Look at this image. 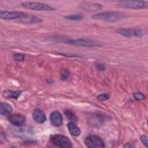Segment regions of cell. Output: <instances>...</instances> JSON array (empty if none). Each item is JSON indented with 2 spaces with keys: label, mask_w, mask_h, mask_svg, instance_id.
I'll use <instances>...</instances> for the list:
<instances>
[{
  "label": "cell",
  "mask_w": 148,
  "mask_h": 148,
  "mask_svg": "<svg viewBox=\"0 0 148 148\" xmlns=\"http://www.w3.org/2000/svg\"><path fill=\"white\" fill-rule=\"evenodd\" d=\"M64 113L65 117H66V119L68 120H69L71 122H73V123L77 122V118L72 110H69V109H66L64 110Z\"/></svg>",
  "instance_id": "e0dca14e"
},
{
  "label": "cell",
  "mask_w": 148,
  "mask_h": 148,
  "mask_svg": "<svg viewBox=\"0 0 148 148\" xmlns=\"http://www.w3.org/2000/svg\"><path fill=\"white\" fill-rule=\"evenodd\" d=\"M65 19L71 21H80L83 20L84 16L81 14H71L65 16Z\"/></svg>",
  "instance_id": "ac0fdd59"
},
{
  "label": "cell",
  "mask_w": 148,
  "mask_h": 148,
  "mask_svg": "<svg viewBox=\"0 0 148 148\" xmlns=\"http://www.w3.org/2000/svg\"><path fill=\"white\" fill-rule=\"evenodd\" d=\"M124 146L125 147H132V146L131 145L130 143H127V144H125Z\"/></svg>",
  "instance_id": "d4e9b609"
},
{
  "label": "cell",
  "mask_w": 148,
  "mask_h": 148,
  "mask_svg": "<svg viewBox=\"0 0 148 148\" xmlns=\"http://www.w3.org/2000/svg\"><path fill=\"white\" fill-rule=\"evenodd\" d=\"M27 13L20 11H0V18L5 20H13L16 19H21L24 17Z\"/></svg>",
  "instance_id": "52a82bcc"
},
{
  "label": "cell",
  "mask_w": 148,
  "mask_h": 148,
  "mask_svg": "<svg viewBox=\"0 0 148 148\" xmlns=\"http://www.w3.org/2000/svg\"><path fill=\"white\" fill-rule=\"evenodd\" d=\"M14 60L17 61H23L25 58L24 55L20 53H15L13 56Z\"/></svg>",
  "instance_id": "44dd1931"
},
{
  "label": "cell",
  "mask_w": 148,
  "mask_h": 148,
  "mask_svg": "<svg viewBox=\"0 0 148 148\" xmlns=\"http://www.w3.org/2000/svg\"><path fill=\"white\" fill-rule=\"evenodd\" d=\"M9 121L16 127H21L25 123V117L21 114H15L8 117Z\"/></svg>",
  "instance_id": "9c48e42d"
},
{
  "label": "cell",
  "mask_w": 148,
  "mask_h": 148,
  "mask_svg": "<svg viewBox=\"0 0 148 148\" xmlns=\"http://www.w3.org/2000/svg\"><path fill=\"white\" fill-rule=\"evenodd\" d=\"M110 96L109 94L106 93H103V94H101L97 96V98L101 101H105L108 100Z\"/></svg>",
  "instance_id": "7402d4cb"
},
{
  "label": "cell",
  "mask_w": 148,
  "mask_h": 148,
  "mask_svg": "<svg viewBox=\"0 0 148 148\" xmlns=\"http://www.w3.org/2000/svg\"><path fill=\"white\" fill-rule=\"evenodd\" d=\"M124 17L125 16L123 13L116 11L102 12L92 16V18L94 20H102L110 23H115L123 19Z\"/></svg>",
  "instance_id": "6da1fadb"
},
{
  "label": "cell",
  "mask_w": 148,
  "mask_h": 148,
  "mask_svg": "<svg viewBox=\"0 0 148 148\" xmlns=\"http://www.w3.org/2000/svg\"><path fill=\"white\" fill-rule=\"evenodd\" d=\"M65 43L74 46L84 47H99L101 44L94 40L85 39H67L65 40Z\"/></svg>",
  "instance_id": "277c9868"
},
{
  "label": "cell",
  "mask_w": 148,
  "mask_h": 148,
  "mask_svg": "<svg viewBox=\"0 0 148 148\" xmlns=\"http://www.w3.org/2000/svg\"><path fill=\"white\" fill-rule=\"evenodd\" d=\"M69 76V72L65 69H62L60 71V77L62 80H66Z\"/></svg>",
  "instance_id": "d6986e66"
},
{
  "label": "cell",
  "mask_w": 148,
  "mask_h": 148,
  "mask_svg": "<svg viewBox=\"0 0 148 148\" xmlns=\"http://www.w3.org/2000/svg\"><path fill=\"white\" fill-rule=\"evenodd\" d=\"M119 6L130 9H144L148 6V2L145 1H119L116 2Z\"/></svg>",
  "instance_id": "5b68a950"
},
{
  "label": "cell",
  "mask_w": 148,
  "mask_h": 148,
  "mask_svg": "<svg viewBox=\"0 0 148 148\" xmlns=\"http://www.w3.org/2000/svg\"><path fill=\"white\" fill-rule=\"evenodd\" d=\"M86 146L89 148H103L105 147V143L98 136L88 135L84 139Z\"/></svg>",
  "instance_id": "8992f818"
},
{
  "label": "cell",
  "mask_w": 148,
  "mask_h": 148,
  "mask_svg": "<svg viewBox=\"0 0 148 148\" xmlns=\"http://www.w3.org/2000/svg\"><path fill=\"white\" fill-rule=\"evenodd\" d=\"M134 98H135L136 100L139 101H142V100L145 99V95H144L143 93L140 92H135V93L134 94Z\"/></svg>",
  "instance_id": "ffe728a7"
},
{
  "label": "cell",
  "mask_w": 148,
  "mask_h": 148,
  "mask_svg": "<svg viewBox=\"0 0 148 148\" xmlns=\"http://www.w3.org/2000/svg\"><path fill=\"white\" fill-rule=\"evenodd\" d=\"M32 117L34 121L38 124H43L46 120L45 113L40 109H36L33 111Z\"/></svg>",
  "instance_id": "8fae6325"
},
{
  "label": "cell",
  "mask_w": 148,
  "mask_h": 148,
  "mask_svg": "<svg viewBox=\"0 0 148 148\" xmlns=\"http://www.w3.org/2000/svg\"><path fill=\"white\" fill-rule=\"evenodd\" d=\"M13 109L9 103L1 102L0 103V114L2 116H8L12 112Z\"/></svg>",
  "instance_id": "5bb4252c"
},
{
  "label": "cell",
  "mask_w": 148,
  "mask_h": 148,
  "mask_svg": "<svg viewBox=\"0 0 148 148\" xmlns=\"http://www.w3.org/2000/svg\"><path fill=\"white\" fill-rule=\"evenodd\" d=\"M50 120L53 126L58 127L62 124V116L58 111L55 110L50 114Z\"/></svg>",
  "instance_id": "30bf717a"
},
{
  "label": "cell",
  "mask_w": 148,
  "mask_h": 148,
  "mask_svg": "<svg viewBox=\"0 0 148 148\" xmlns=\"http://www.w3.org/2000/svg\"><path fill=\"white\" fill-rule=\"evenodd\" d=\"M95 66L96 69L100 72H103L106 69L105 65L101 63H96L95 64Z\"/></svg>",
  "instance_id": "603a6c76"
},
{
  "label": "cell",
  "mask_w": 148,
  "mask_h": 148,
  "mask_svg": "<svg viewBox=\"0 0 148 148\" xmlns=\"http://www.w3.org/2000/svg\"><path fill=\"white\" fill-rule=\"evenodd\" d=\"M67 127L68 128V130L70 132V134L75 136H77L80 135L81 133V131L80 128L75 124V123L70 121L67 124Z\"/></svg>",
  "instance_id": "9a60e30c"
},
{
  "label": "cell",
  "mask_w": 148,
  "mask_h": 148,
  "mask_svg": "<svg viewBox=\"0 0 148 148\" xmlns=\"http://www.w3.org/2000/svg\"><path fill=\"white\" fill-rule=\"evenodd\" d=\"M116 32L122 36L127 37H140L142 32L137 29L132 28H121L116 29Z\"/></svg>",
  "instance_id": "ba28073f"
},
{
  "label": "cell",
  "mask_w": 148,
  "mask_h": 148,
  "mask_svg": "<svg viewBox=\"0 0 148 148\" xmlns=\"http://www.w3.org/2000/svg\"><path fill=\"white\" fill-rule=\"evenodd\" d=\"M21 6L25 8L37 11H52L55 10L54 8L47 3L38 2H23L21 3Z\"/></svg>",
  "instance_id": "7a4b0ae2"
},
{
  "label": "cell",
  "mask_w": 148,
  "mask_h": 148,
  "mask_svg": "<svg viewBox=\"0 0 148 148\" xmlns=\"http://www.w3.org/2000/svg\"><path fill=\"white\" fill-rule=\"evenodd\" d=\"M22 91L20 90L12 91V90H6L3 92L2 95L3 97L6 98H14L17 99L20 95L21 94Z\"/></svg>",
  "instance_id": "2e32d148"
},
{
  "label": "cell",
  "mask_w": 148,
  "mask_h": 148,
  "mask_svg": "<svg viewBox=\"0 0 148 148\" xmlns=\"http://www.w3.org/2000/svg\"><path fill=\"white\" fill-rule=\"evenodd\" d=\"M80 8L87 11H95L102 8V6L99 3L91 2H83L80 4Z\"/></svg>",
  "instance_id": "7c38bea8"
},
{
  "label": "cell",
  "mask_w": 148,
  "mask_h": 148,
  "mask_svg": "<svg viewBox=\"0 0 148 148\" xmlns=\"http://www.w3.org/2000/svg\"><path fill=\"white\" fill-rule=\"evenodd\" d=\"M20 20H21L20 21V22H21L24 24H35V23H39L42 21V20L39 17L33 15L29 14L28 13L24 17H23Z\"/></svg>",
  "instance_id": "4fadbf2b"
},
{
  "label": "cell",
  "mask_w": 148,
  "mask_h": 148,
  "mask_svg": "<svg viewBox=\"0 0 148 148\" xmlns=\"http://www.w3.org/2000/svg\"><path fill=\"white\" fill-rule=\"evenodd\" d=\"M50 141L54 145L60 147H72L73 146L71 141L68 138L59 134L51 135Z\"/></svg>",
  "instance_id": "3957f363"
},
{
  "label": "cell",
  "mask_w": 148,
  "mask_h": 148,
  "mask_svg": "<svg viewBox=\"0 0 148 148\" xmlns=\"http://www.w3.org/2000/svg\"><path fill=\"white\" fill-rule=\"evenodd\" d=\"M140 139L142 143L146 146L147 147V136L145 135H142L140 137Z\"/></svg>",
  "instance_id": "cb8c5ba5"
}]
</instances>
